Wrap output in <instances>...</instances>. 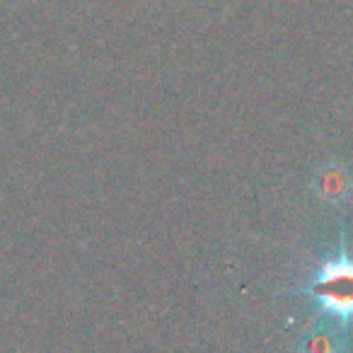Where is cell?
Listing matches in <instances>:
<instances>
[{
    "label": "cell",
    "instance_id": "obj_1",
    "mask_svg": "<svg viewBox=\"0 0 353 353\" xmlns=\"http://www.w3.org/2000/svg\"><path fill=\"white\" fill-rule=\"evenodd\" d=\"M307 293L322 305L324 312L334 314L341 322L353 319V259L346 254L329 259L319 266Z\"/></svg>",
    "mask_w": 353,
    "mask_h": 353
}]
</instances>
